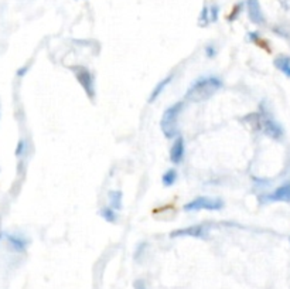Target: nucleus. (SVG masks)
<instances>
[{
  "label": "nucleus",
  "instance_id": "obj_13",
  "mask_svg": "<svg viewBox=\"0 0 290 289\" xmlns=\"http://www.w3.org/2000/svg\"><path fill=\"white\" fill-rule=\"evenodd\" d=\"M109 200H110V207L114 210H121L122 209V198H123V194H122L121 190H110L108 193Z\"/></svg>",
  "mask_w": 290,
  "mask_h": 289
},
{
  "label": "nucleus",
  "instance_id": "obj_4",
  "mask_svg": "<svg viewBox=\"0 0 290 289\" xmlns=\"http://www.w3.org/2000/svg\"><path fill=\"white\" fill-rule=\"evenodd\" d=\"M74 73H75V78L79 82V85L84 88L85 94L88 95V98H95V80L92 77L91 71L86 67L78 65L74 68Z\"/></svg>",
  "mask_w": 290,
  "mask_h": 289
},
{
  "label": "nucleus",
  "instance_id": "obj_1",
  "mask_svg": "<svg viewBox=\"0 0 290 289\" xmlns=\"http://www.w3.org/2000/svg\"><path fill=\"white\" fill-rule=\"evenodd\" d=\"M224 85L222 80L217 75H207L201 77L197 81H194V84L188 88L186 94V99L191 101H207L217 93L218 90H221Z\"/></svg>",
  "mask_w": 290,
  "mask_h": 289
},
{
  "label": "nucleus",
  "instance_id": "obj_15",
  "mask_svg": "<svg viewBox=\"0 0 290 289\" xmlns=\"http://www.w3.org/2000/svg\"><path fill=\"white\" fill-rule=\"evenodd\" d=\"M99 214H101V217H102L105 221L110 223V224H114V223L118 221L116 210H114L112 207H103V209L99 211Z\"/></svg>",
  "mask_w": 290,
  "mask_h": 289
},
{
  "label": "nucleus",
  "instance_id": "obj_6",
  "mask_svg": "<svg viewBox=\"0 0 290 289\" xmlns=\"http://www.w3.org/2000/svg\"><path fill=\"white\" fill-rule=\"evenodd\" d=\"M262 200L266 203H290V182L276 187L272 193L265 194Z\"/></svg>",
  "mask_w": 290,
  "mask_h": 289
},
{
  "label": "nucleus",
  "instance_id": "obj_7",
  "mask_svg": "<svg viewBox=\"0 0 290 289\" xmlns=\"http://www.w3.org/2000/svg\"><path fill=\"white\" fill-rule=\"evenodd\" d=\"M171 238L174 237H194V238H207L208 237V227L206 224H197V226H191V227L180 228V230H174L170 234Z\"/></svg>",
  "mask_w": 290,
  "mask_h": 289
},
{
  "label": "nucleus",
  "instance_id": "obj_12",
  "mask_svg": "<svg viewBox=\"0 0 290 289\" xmlns=\"http://www.w3.org/2000/svg\"><path fill=\"white\" fill-rule=\"evenodd\" d=\"M275 67L278 68L280 73H283L287 78H290V57L289 56H279L275 58Z\"/></svg>",
  "mask_w": 290,
  "mask_h": 289
},
{
  "label": "nucleus",
  "instance_id": "obj_5",
  "mask_svg": "<svg viewBox=\"0 0 290 289\" xmlns=\"http://www.w3.org/2000/svg\"><path fill=\"white\" fill-rule=\"evenodd\" d=\"M259 126L260 130L272 139H280L283 136V128L280 126V123L276 122L273 118L267 117V115L260 117Z\"/></svg>",
  "mask_w": 290,
  "mask_h": 289
},
{
  "label": "nucleus",
  "instance_id": "obj_3",
  "mask_svg": "<svg viewBox=\"0 0 290 289\" xmlns=\"http://www.w3.org/2000/svg\"><path fill=\"white\" fill-rule=\"evenodd\" d=\"M184 211H201V210H207V211H219L224 209V202L218 197H208V196H199L193 198L191 202L184 204Z\"/></svg>",
  "mask_w": 290,
  "mask_h": 289
},
{
  "label": "nucleus",
  "instance_id": "obj_17",
  "mask_svg": "<svg viewBox=\"0 0 290 289\" xmlns=\"http://www.w3.org/2000/svg\"><path fill=\"white\" fill-rule=\"evenodd\" d=\"M26 148H27L26 142L23 141V139H20L17 143V148H16V156H17V158H21V156L26 153Z\"/></svg>",
  "mask_w": 290,
  "mask_h": 289
},
{
  "label": "nucleus",
  "instance_id": "obj_2",
  "mask_svg": "<svg viewBox=\"0 0 290 289\" xmlns=\"http://www.w3.org/2000/svg\"><path fill=\"white\" fill-rule=\"evenodd\" d=\"M184 108V101H179L164 111L162 121H160V129L167 139H173L179 136V117Z\"/></svg>",
  "mask_w": 290,
  "mask_h": 289
},
{
  "label": "nucleus",
  "instance_id": "obj_19",
  "mask_svg": "<svg viewBox=\"0 0 290 289\" xmlns=\"http://www.w3.org/2000/svg\"><path fill=\"white\" fill-rule=\"evenodd\" d=\"M241 7H242V3H239V5L234 6L232 12H231V16L228 17V19H230V21H234V19H236V17H238V13L241 12Z\"/></svg>",
  "mask_w": 290,
  "mask_h": 289
},
{
  "label": "nucleus",
  "instance_id": "obj_14",
  "mask_svg": "<svg viewBox=\"0 0 290 289\" xmlns=\"http://www.w3.org/2000/svg\"><path fill=\"white\" fill-rule=\"evenodd\" d=\"M179 179V174H177V170L175 169H169L167 172H164V174L162 176V183H163L164 187H171L177 182Z\"/></svg>",
  "mask_w": 290,
  "mask_h": 289
},
{
  "label": "nucleus",
  "instance_id": "obj_22",
  "mask_svg": "<svg viewBox=\"0 0 290 289\" xmlns=\"http://www.w3.org/2000/svg\"><path fill=\"white\" fill-rule=\"evenodd\" d=\"M0 240H2V234H0Z\"/></svg>",
  "mask_w": 290,
  "mask_h": 289
},
{
  "label": "nucleus",
  "instance_id": "obj_18",
  "mask_svg": "<svg viewBox=\"0 0 290 289\" xmlns=\"http://www.w3.org/2000/svg\"><path fill=\"white\" fill-rule=\"evenodd\" d=\"M206 54L208 58H214V57L217 56V49H215V46H212V44H207Z\"/></svg>",
  "mask_w": 290,
  "mask_h": 289
},
{
  "label": "nucleus",
  "instance_id": "obj_20",
  "mask_svg": "<svg viewBox=\"0 0 290 289\" xmlns=\"http://www.w3.org/2000/svg\"><path fill=\"white\" fill-rule=\"evenodd\" d=\"M27 71H29V65H25V67L18 68L17 70V77H25L27 74Z\"/></svg>",
  "mask_w": 290,
  "mask_h": 289
},
{
  "label": "nucleus",
  "instance_id": "obj_10",
  "mask_svg": "<svg viewBox=\"0 0 290 289\" xmlns=\"http://www.w3.org/2000/svg\"><path fill=\"white\" fill-rule=\"evenodd\" d=\"M7 242H9V246H10L13 251L23 252L26 250L27 244H29V240H26L25 237H21V235L9 234V235H7Z\"/></svg>",
  "mask_w": 290,
  "mask_h": 289
},
{
  "label": "nucleus",
  "instance_id": "obj_11",
  "mask_svg": "<svg viewBox=\"0 0 290 289\" xmlns=\"http://www.w3.org/2000/svg\"><path fill=\"white\" fill-rule=\"evenodd\" d=\"M171 80H173V75H169V77H166V78H163V80L159 82L158 85L153 88V91H151L150 97H149V102H154L156 99L160 97V94L163 93L164 90L167 88V85H169L170 82H171Z\"/></svg>",
  "mask_w": 290,
  "mask_h": 289
},
{
  "label": "nucleus",
  "instance_id": "obj_16",
  "mask_svg": "<svg viewBox=\"0 0 290 289\" xmlns=\"http://www.w3.org/2000/svg\"><path fill=\"white\" fill-rule=\"evenodd\" d=\"M218 14H219V7L217 5L208 7V19H210V23H215L218 20Z\"/></svg>",
  "mask_w": 290,
  "mask_h": 289
},
{
  "label": "nucleus",
  "instance_id": "obj_21",
  "mask_svg": "<svg viewBox=\"0 0 290 289\" xmlns=\"http://www.w3.org/2000/svg\"><path fill=\"white\" fill-rule=\"evenodd\" d=\"M135 289H146L143 281H136L135 282Z\"/></svg>",
  "mask_w": 290,
  "mask_h": 289
},
{
  "label": "nucleus",
  "instance_id": "obj_8",
  "mask_svg": "<svg viewBox=\"0 0 290 289\" xmlns=\"http://www.w3.org/2000/svg\"><path fill=\"white\" fill-rule=\"evenodd\" d=\"M186 156V142L182 135L175 136V141L170 149V162L174 165H180Z\"/></svg>",
  "mask_w": 290,
  "mask_h": 289
},
{
  "label": "nucleus",
  "instance_id": "obj_9",
  "mask_svg": "<svg viewBox=\"0 0 290 289\" xmlns=\"http://www.w3.org/2000/svg\"><path fill=\"white\" fill-rule=\"evenodd\" d=\"M247 7H248V16L249 20L254 25H263L265 23V16L260 9L259 0H247Z\"/></svg>",
  "mask_w": 290,
  "mask_h": 289
}]
</instances>
